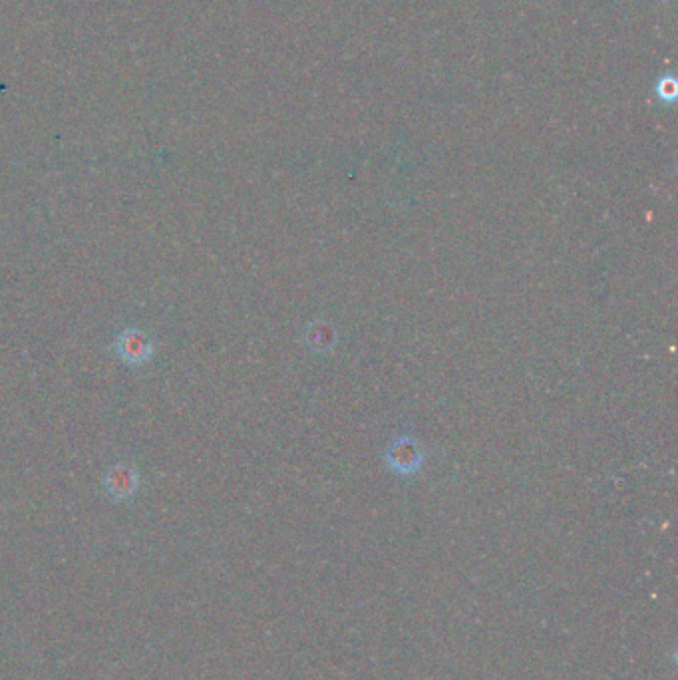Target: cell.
<instances>
[{
  "mask_svg": "<svg viewBox=\"0 0 678 680\" xmlns=\"http://www.w3.org/2000/svg\"><path fill=\"white\" fill-rule=\"evenodd\" d=\"M114 352L126 366L140 368L154 358L156 342L142 329L128 327L114 340Z\"/></svg>",
  "mask_w": 678,
  "mask_h": 680,
  "instance_id": "cell-1",
  "label": "cell"
},
{
  "mask_svg": "<svg viewBox=\"0 0 678 680\" xmlns=\"http://www.w3.org/2000/svg\"><path fill=\"white\" fill-rule=\"evenodd\" d=\"M140 488V472L130 464H116L104 476L106 496L114 502H128Z\"/></svg>",
  "mask_w": 678,
  "mask_h": 680,
  "instance_id": "cell-2",
  "label": "cell"
}]
</instances>
